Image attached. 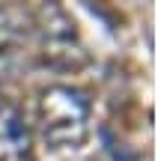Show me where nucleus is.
Listing matches in <instances>:
<instances>
[{
  "label": "nucleus",
  "mask_w": 158,
  "mask_h": 161,
  "mask_svg": "<svg viewBox=\"0 0 158 161\" xmlns=\"http://www.w3.org/2000/svg\"><path fill=\"white\" fill-rule=\"evenodd\" d=\"M39 131L51 149H78L90 134V98L75 86L54 84L39 96Z\"/></svg>",
  "instance_id": "nucleus-1"
},
{
  "label": "nucleus",
  "mask_w": 158,
  "mask_h": 161,
  "mask_svg": "<svg viewBox=\"0 0 158 161\" xmlns=\"http://www.w3.org/2000/svg\"><path fill=\"white\" fill-rule=\"evenodd\" d=\"M42 33H45V57L57 66H75L72 54L84 57V48L78 45L75 24L66 18L60 6H45L42 9Z\"/></svg>",
  "instance_id": "nucleus-2"
},
{
  "label": "nucleus",
  "mask_w": 158,
  "mask_h": 161,
  "mask_svg": "<svg viewBox=\"0 0 158 161\" xmlns=\"http://www.w3.org/2000/svg\"><path fill=\"white\" fill-rule=\"evenodd\" d=\"M0 161H33V131L6 96H0Z\"/></svg>",
  "instance_id": "nucleus-3"
},
{
  "label": "nucleus",
  "mask_w": 158,
  "mask_h": 161,
  "mask_svg": "<svg viewBox=\"0 0 158 161\" xmlns=\"http://www.w3.org/2000/svg\"><path fill=\"white\" fill-rule=\"evenodd\" d=\"M24 39V27L12 12L0 9V57L3 54H12L18 48V42Z\"/></svg>",
  "instance_id": "nucleus-4"
}]
</instances>
